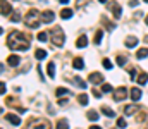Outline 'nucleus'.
Here are the masks:
<instances>
[{"mask_svg": "<svg viewBox=\"0 0 148 129\" xmlns=\"http://www.w3.org/2000/svg\"><path fill=\"white\" fill-rule=\"evenodd\" d=\"M62 95H67V88H59L57 89V96H62Z\"/></svg>", "mask_w": 148, "mask_h": 129, "instance_id": "nucleus-32", "label": "nucleus"}, {"mask_svg": "<svg viewBox=\"0 0 148 129\" xmlns=\"http://www.w3.org/2000/svg\"><path fill=\"white\" fill-rule=\"evenodd\" d=\"M145 2H148V0H145Z\"/></svg>", "mask_w": 148, "mask_h": 129, "instance_id": "nucleus-40", "label": "nucleus"}, {"mask_svg": "<svg viewBox=\"0 0 148 129\" xmlns=\"http://www.w3.org/2000/svg\"><path fill=\"white\" fill-rule=\"evenodd\" d=\"M140 98H141V89L140 88H131V100L138 102Z\"/></svg>", "mask_w": 148, "mask_h": 129, "instance_id": "nucleus-8", "label": "nucleus"}, {"mask_svg": "<svg viewBox=\"0 0 148 129\" xmlns=\"http://www.w3.org/2000/svg\"><path fill=\"white\" fill-rule=\"evenodd\" d=\"M114 96H115L117 102H121V100H124V98L127 96V89H126V88H117V91H115Z\"/></svg>", "mask_w": 148, "mask_h": 129, "instance_id": "nucleus-6", "label": "nucleus"}, {"mask_svg": "<svg viewBox=\"0 0 148 129\" xmlns=\"http://www.w3.org/2000/svg\"><path fill=\"white\" fill-rule=\"evenodd\" d=\"M102 91H105V93H110L112 91V86L109 83H105V85H102Z\"/></svg>", "mask_w": 148, "mask_h": 129, "instance_id": "nucleus-28", "label": "nucleus"}, {"mask_svg": "<svg viewBox=\"0 0 148 129\" xmlns=\"http://www.w3.org/2000/svg\"><path fill=\"white\" fill-rule=\"evenodd\" d=\"M136 57L141 60V59H145V57H148V48H140L138 50V53H136Z\"/></svg>", "mask_w": 148, "mask_h": 129, "instance_id": "nucleus-20", "label": "nucleus"}, {"mask_svg": "<svg viewBox=\"0 0 148 129\" xmlns=\"http://www.w3.org/2000/svg\"><path fill=\"white\" fill-rule=\"evenodd\" d=\"M67 2H69V0H60V3H67Z\"/></svg>", "mask_w": 148, "mask_h": 129, "instance_id": "nucleus-36", "label": "nucleus"}, {"mask_svg": "<svg viewBox=\"0 0 148 129\" xmlns=\"http://www.w3.org/2000/svg\"><path fill=\"white\" fill-rule=\"evenodd\" d=\"M102 64H103V67H105V69H112V62L109 60V59H103V60H102Z\"/></svg>", "mask_w": 148, "mask_h": 129, "instance_id": "nucleus-27", "label": "nucleus"}, {"mask_svg": "<svg viewBox=\"0 0 148 129\" xmlns=\"http://www.w3.org/2000/svg\"><path fill=\"white\" fill-rule=\"evenodd\" d=\"M90 129H102V128H98V126H91Z\"/></svg>", "mask_w": 148, "mask_h": 129, "instance_id": "nucleus-35", "label": "nucleus"}, {"mask_svg": "<svg viewBox=\"0 0 148 129\" xmlns=\"http://www.w3.org/2000/svg\"><path fill=\"white\" fill-rule=\"evenodd\" d=\"M117 64H119V66H124V64H126V57H124V55H119V57H117Z\"/></svg>", "mask_w": 148, "mask_h": 129, "instance_id": "nucleus-31", "label": "nucleus"}, {"mask_svg": "<svg viewBox=\"0 0 148 129\" xmlns=\"http://www.w3.org/2000/svg\"><path fill=\"white\" fill-rule=\"evenodd\" d=\"M7 119H9V122L14 124V126H19V124H21V117H17V115H14V114H7Z\"/></svg>", "mask_w": 148, "mask_h": 129, "instance_id": "nucleus-11", "label": "nucleus"}, {"mask_svg": "<svg viewBox=\"0 0 148 129\" xmlns=\"http://www.w3.org/2000/svg\"><path fill=\"white\" fill-rule=\"evenodd\" d=\"M147 24H148V16H147Z\"/></svg>", "mask_w": 148, "mask_h": 129, "instance_id": "nucleus-39", "label": "nucleus"}, {"mask_svg": "<svg viewBox=\"0 0 148 129\" xmlns=\"http://www.w3.org/2000/svg\"><path fill=\"white\" fill-rule=\"evenodd\" d=\"M38 40H40V42H47V40H48V35H47V33H40V35H38Z\"/></svg>", "mask_w": 148, "mask_h": 129, "instance_id": "nucleus-30", "label": "nucleus"}, {"mask_svg": "<svg viewBox=\"0 0 148 129\" xmlns=\"http://www.w3.org/2000/svg\"><path fill=\"white\" fill-rule=\"evenodd\" d=\"M88 79H90V83H91V85H98V83H102V81H103V74L93 72V74H90V76H88Z\"/></svg>", "mask_w": 148, "mask_h": 129, "instance_id": "nucleus-4", "label": "nucleus"}, {"mask_svg": "<svg viewBox=\"0 0 148 129\" xmlns=\"http://www.w3.org/2000/svg\"><path fill=\"white\" fill-rule=\"evenodd\" d=\"M138 5V0H131V7H136Z\"/></svg>", "mask_w": 148, "mask_h": 129, "instance_id": "nucleus-34", "label": "nucleus"}, {"mask_svg": "<svg viewBox=\"0 0 148 129\" xmlns=\"http://www.w3.org/2000/svg\"><path fill=\"white\" fill-rule=\"evenodd\" d=\"M88 45V38H86V35H81L79 38H77V42H76V46L77 48H84Z\"/></svg>", "mask_w": 148, "mask_h": 129, "instance_id": "nucleus-9", "label": "nucleus"}, {"mask_svg": "<svg viewBox=\"0 0 148 129\" xmlns=\"http://www.w3.org/2000/svg\"><path fill=\"white\" fill-rule=\"evenodd\" d=\"M64 42H66L64 35H62L59 29H55V31H53V35H52V43H53L55 46H62V45H64Z\"/></svg>", "mask_w": 148, "mask_h": 129, "instance_id": "nucleus-3", "label": "nucleus"}, {"mask_svg": "<svg viewBox=\"0 0 148 129\" xmlns=\"http://www.w3.org/2000/svg\"><path fill=\"white\" fill-rule=\"evenodd\" d=\"M98 2H102V3H105V2H107V0H98Z\"/></svg>", "mask_w": 148, "mask_h": 129, "instance_id": "nucleus-37", "label": "nucleus"}, {"mask_svg": "<svg viewBox=\"0 0 148 129\" xmlns=\"http://www.w3.org/2000/svg\"><path fill=\"white\" fill-rule=\"evenodd\" d=\"M138 83H140V85H147L148 83V74H140V76H138Z\"/></svg>", "mask_w": 148, "mask_h": 129, "instance_id": "nucleus-23", "label": "nucleus"}, {"mask_svg": "<svg viewBox=\"0 0 148 129\" xmlns=\"http://www.w3.org/2000/svg\"><path fill=\"white\" fill-rule=\"evenodd\" d=\"M7 45H9L10 50H28L29 48L28 40H23V36H21L19 31H12L7 36Z\"/></svg>", "mask_w": 148, "mask_h": 129, "instance_id": "nucleus-1", "label": "nucleus"}, {"mask_svg": "<svg viewBox=\"0 0 148 129\" xmlns=\"http://www.w3.org/2000/svg\"><path fill=\"white\" fill-rule=\"evenodd\" d=\"M102 114H105L107 117H114L115 115V112L112 109H109V107H105V105H102Z\"/></svg>", "mask_w": 148, "mask_h": 129, "instance_id": "nucleus-17", "label": "nucleus"}, {"mask_svg": "<svg viewBox=\"0 0 148 129\" xmlns=\"http://www.w3.org/2000/svg\"><path fill=\"white\" fill-rule=\"evenodd\" d=\"M134 112H138V107H133V105H127V107L124 109V114H126V115H131V114H134Z\"/></svg>", "mask_w": 148, "mask_h": 129, "instance_id": "nucleus-21", "label": "nucleus"}, {"mask_svg": "<svg viewBox=\"0 0 148 129\" xmlns=\"http://www.w3.org/2000/svg\"><path fill=\"white\" fill-rule=\"evenodd\" d=\"M47 72H48V76H50V78H55V64H53V62H48Z\"/></svg>", "mask_w": 148, "mask_h": 129, "instance_id": "nucleus-16", "label": "nucleus"}, {"mask_svg": "<svg viewBox=\"0 0 148 129\" xmlns=\"http://www.w3.org/2000/svg\"><path fill=\"white\" fill-rule=\"evenodd\" d=\"M74 81H76V85L79 86V88H86V83H84V81H83V79H79V78H76V79H74Z\"/></svg>", "mask_w": 148, "mask_h": 129, "instance_id": "nucleus-29", "label": "nucleus"}, {"mask_svg": "<svg viewBox=\"0 0 148 129\" xmlns=\"http://www.w3.org/2000/svg\"><path fill=\"white\" fill-rule=\"evenodd\" d=\"M60 17L62 19H71L73 17V10L71 9H62L60 10Z\"/></svg>", "mask_w": 148, "mask_h": 129, "instance_id": "nucleus-14", "label": "nucleus"}, {"mask_svg": "<svg viewBox=\"0 0 148 129\" xmlns=\"http://www.w3.org/2000/svg\"><path fill=\"white\" fill-rule=\"evenodd\" d=\"M57 129H69V122H67V119H60V121L57 122Z\"/></svg>", "mask_w": 148, "mask_h": 129, "instance_id": "nucleus-18", "label": "nucleus"}, {"mask_svg": "<svg viewBox=\"0 0 148 129\" xmlns=\"http://www.w3.org/2000/svg\"><path fill=\"white\" fill-rule=\"evenodd\" d=\"M112 10H114V16H115V19H119V17H121V14H122V10H121V7H119V5L115 3Z\"/></svg>", "mask_w": 148, "mask_h": 129, "instance_id": "nucleus-24", "label": "nucleus"}, {"mask_svg": "<svg viewBox=\"0 0 148 129\" xmlns=\"http://www.w3.org/2000/svg\"><path fill=\"white\" fill-rule=\"evenodd\" d=\"M10 10H12V7H10L9 3H5V0H2V16L10 14Z\"/></svg>", "mask_w": 148, "mask_h": 129, "instance_id": "nucleus-13", "label": "nucleus"}, {"mask_svg": "<svg viewBox=\"0 0 148 129\" xmlns=\"http://www.w3.org/2000/svg\"><path fill=\"white\" fill-rule=\"evenodd\" d=\"M145 42H148V36H147V38H145Z\"/></svg>", "mask_w": 148, "mask_h": 129, "instance_id": "nucleus-38", "label": "nucleus"}, {"mask_svg": "<svg viewBox=\"0 0 148 129\" xmlns=\"http://www.w3.org/2000/svg\"><path fill=\"white\" fill-rule=\"evenodd\" d=\"M36 16H38L36 10H29V12H28V16H26V24H28L29 28H38V26H40V23L35 21Z\"/></svg>", "mask_w": 148, "mask_h": 129, "instance_id": "nucleus-2", "label": "nucleus"}, {"mask_svg": "<svg viewBox=\"0 0 148 129\" xmlns=\"http://www.w3.org/2000/svg\"><path fill=\"white\" fill-rule=\"evenodd\" d=\"M102 36H103V31H97V35H95V43L97 45L102 42Z\"/></svg>", "mask_w": 148, "mask_h": 129, "instance_id": "nucleus-26", "label": "nucleus"}, {"mask_svg": "<svg viewBox=\"0 0 148 129\" xmlns=\"http://www.w3.org/2000/svg\"><path fill=\"white\" fill-rule=\"evenodd\" d=\"M77 100H79V103H81V105H86V103H88V96H86L84 93H83V95H79V96H77Z\"/></svg>", "mask_w": 148, "mask_h": 129, "instance_id": "nucleus-25", "label": "nucleus"}, {"mask_svg": "<svg viewBox=\"0 0 148 129\" xmlns=\"http://www.w3.org/2000/svg\"><path fill=\"white\" fill-rule=\"evenodd\" d=\"M19 57L17 55H10V57H7V62H9V66H12V67H17L19 66Z\"/></svg>", "mask_w": 148, "mask_h": 129, "instance_id": "nucleus-10", "label": "nucleus"}, {"mask_svg": "<svg viewBox=\"0 0 148 129\" xmlns=\"http://www.w3.org/2000/svg\"><path fill=\"white\" fill-rule=\"evenodd\" d=\"M35 57H36L38 60H43V59L47 57V52H45V50H41V48H38L36 52H35Z\"/></svg>", "mask_w": 148, "mask_h": 129, "instance_id": "nucleus-19", "label": "nucleus"}, {"mask_svg": "<svg viewBox=\"0 0 148 129\" xmlns=\"http://www.w3.org/2000/svg\"><path fill=\"white\" fill-rule=\"evenodd\" d=\"M73 66H74V69H77V71H81L83 67H84V62H83V59H74V62H73Z\"/></svg>", "mask_w": 148, "mask_h": 129, "instance_id": "nucleus-15", "label": "nucleus"}, {"mask_svg": "<svg viewBox=\"0 0 148 129\" xmlns=\"http://www.w3.org/2000/svg\"><path fill=\"white\" fill-rule=\"evenodd\" d=\"M117 126L119 128H126V119H119L117 121Z\"/></svg>", "mask_w": 148, "mask_h": 129, "instance_id": "nucleus-33", "label": "nucleus"}, {"mask_svg": "<svg viewBox=\"0 0 148 129\" xmlns=\"http://www.w3.org/2000/svg\"><path fill=\"white\" fill-rule=\"evenodd\" d=\"M48 128H50V124L47 121H36V122L31 124V129H48Z\"/></svg>", "mask_w": 148, "mask_h": 129, "instance_id": "nucleus-7", "label": "nucleus"}, {"mask_svg": "<svg viewBox=\"0 0 148 129\" xmlns=\"http://www.w3.org/2000/svg\"><path fill=\"white\" fill-rule=\"evenodd\" d=\"M53 17H55V14H53L52 10H45V12L41 14V21H43V23H47V24H48V23H52V21H53Z\"/></svg>", "mask_w": 148, "mask_h": 129, "instance_id": "nucleus-5", "label": "nucleus"}, {"mask_svg": "<svg viewBox=\"0 0 148 129\" xmlns=\"http://www.w3.org/2000/svg\"><path fill=\"white\" fill-rule=\"evenodd\" d=\"M86 115H88V119H90V121H93V122H95V121H98V114H97L95 110H90Z\"/></svg>", "mask_w": 148, "mask_h": 129, "instance_id": "nucleus-22", "label": "nucleus"}, {"mask_svg": "<svg viewBox=\"0 0 148 129\" xmlns=\"http://www.w3.org/2000/svg\"><path fill=\"white\" fill-rule=\"evenodd\" d=\"M136 45H138V38L136 36H127L126 38V46L131 48V46H136Z\"/></svg>", "mask_w": 148, "mask_h": 129, "instance_id": "nucleus-12", "label": "nucleus"}]
</instances>
